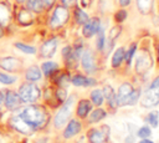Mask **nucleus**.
I'll return each mask as SVG.
<instances>
[{"label":"nucleus","instance_id":"nucleus-43","mask_svg":"<svg viewBox=\"0 0 159 143\" xmlns=\"http://www.w3.org/2000/svg\"><path fill=\"white\" fill-rule=\"evenodd\" d=\"M91 2H92V0H81L82 7H88V6L91 5Z\"/></svg>","mask_w":159,"mask_h":143},{"label":"nucleus","instance_id":"nucleus-25","mask_svg":"<svg viewBox=\"0 0 159 143\" xmlns=\"http://www.w3.org/2000/svg\"><path fill=\"white\" fill-rule=\"evenodd\" d=\"M153 4H154V0H137L138 10H139L142 14H148V12H150L152 9H153Z\"/></svg>","mask_w":159,"mask_h":143},{"label":"nucleus","instance_id":"nucleus-20","mask_svg":"<svg viewBox=\"0 0 159 143\" xmlns=\"http://www.w3.org/2000/svg\"><path fill=\"white\" fill-rule=\"evenodd\" d=\"M91 109H92V103H91L88 99H81V101L78 102V104H77L76 113H77L78 117L86 118Z\"/></svg>","mask_w":159,"mask_h":143},{"label":"nucleus","instance_id":"nucleus-12","mask_svg":"<svg viewBox=\"0 0 159 143\" xmlns=\"http://www.w3.org/2000/svg\"><path fill=\"white\" fill-rule=\"evenodd\" d=\"M57 45H58V40L56 37L46 40L40 47V56L42 58H51L57 50Z\"/></svg>","mask_w":159,"mask_h":143},{"label":"nucleus","instance_id":"nucleus-29","mask_svg":"<svg viewBox=\"0 0 159 143\" xmlns=\"http://www.w3.org/2000/svg\"><path fill=\"white\" fill-rule=\"evenodd\" d=\"M104 117H106L104 109L97 108V109H94V111L91 113V116H89V122H91V123H94V122H98V121L103 119Z\"/></svg>","mask_w":159,"mask_h":143},{"label":"nucleus","instance_id":"nucleus-46","mask_svg":"<svg viewBox=\"0 0 159 143\" xmlns=\"http://www.w3.org/2000/svg\"><path fill=\"white\" fill-rule=\"evenodd\" d=\"M4 34H5V32H4V27H2V26H0V39L4 36Z\"/></svg>","mask_w":159,"mask_h":143},{"label":"nucleus","instance_id":"nucleus-3","mask_svg":"<svg viewBox=\"0 0 159 143\" xmlns=\"http://www.w3.org/2000/svg\"><path fill=\"white\" fill-rule=\"evenodd\" d=\"M75 101H76L75 96H70V98H66V101L63 103H61L62 106L60 107V109L57 111V113L53 118V126L56 128H61L67 123V121L70 119Z\"/></svg>","mask_w":159,"mask_h":143},{"label":"nucleus","instance_id":"nucleus-2","mask_svg":"<svg viewBox=\"0 0 159 143\" xmlns=\"http://www.w3.org/2000/svg\"><path fill=\"white\" fill-rule=\"evenodd\" d=\"M21 101L24 103H35L39 101V98L41 97V90L37 85H35L34 82H25L19 87L17 91Z\"/></svg>","mask_w":159,"mask_h":143},{"label":"nucleus","instance_id":"nucleus-9","mask_svg":"<svg viewBox=\"0 0 159 143\" xmlns=\"http://www.w3.org/2000/svg\"><path fill=\"white\" fill-rule=\"evenodd\" d=\"M22 66H24V62L19 57L5 56V57H1L0 58V68H2L4 71H7V72H19V71H21Z\"/></svg>","mask_w":159,"mask_h":143},{"label":"nucleus","instance_id":"nucleus-15","mask_svg":"<svg viewBox=\"0 0 159 143\" xmlns=\"http://www.w3.org/2000/svg\"><path fill=\"white\" fill-rule=\"evenodd\" d=\"M16 20H17V22H19L21 26H30V25L34 24L35 16H34V12L30 11L29 9H21V10H19V12H17Z\"/></svg>","mask_w":159,"mask_h":143},{"label":"nucleus","instance_id":"nucleus-41","mask_svg":"<svg viewBox=\"0 0 159 143\" xmlns=\"http://www.w3.org/2000/svg\"><path fill=\"white\" fill-rule=\"evenodd\" d=\"M130 1H132V0H118V4H119L122 7H125V6H128V5L130 4Z\"/></svg>","mask_w":159,"mask_h":143},{"label":"nucleus","instance_id":"nucleus-26","mask_svg":"<svg viewBox=\"0 0 159 143\" xmlns=\"http://www.w3.org/2000/svg\"><path fill=\"white\" fill-rule=\"evenodd\" d=\"M89 20L88 15L80 7H76L75 9V21L77 25H84L87 21Z\"/></svg>","mask_w":159,"mask_h":143},{"label":"nucleus","instance_id":"nucleus-47","mask_svg":"<svg viewBox=\"0 0 159 143\" xmlns=\"http://www.w3.org/2000/svg\"><path fill=\"white\" fill-rule=\"evenodd\" d=\"M16 1H17V2H20V4H21V2H24V1H25V0H16Z\"/></svg>","mask_w":159,"mask_h":143},{"label":"nucleus","instance_id":"nucleus-16","mask_svg":"<svg viewBox=\"0 0 159 143\" xmlns=\"http://www.w3.org/2000/svg\"><path fill=\"white\" fill-rule=\"evenodd\" d=\"M81 127H82V126H81V123H80L78 121L71 119V121L67 123V126H66V128H65V131H63V138H71V137L78 134L80 131H81Z\"/></svg>","mask_w":159,"mask_h":143},{"label":"nucleus","instance_id":"nucleus-18","mask_svg":"<svg viewBox=\"0 0 159 143\" xmlns=\"http://www.w3.org/2000/svg\"><path fill=\"white\" fill-rule=\"evenodd\" d=\"M41 77H42V72H41L40 67H37L35 65L27 67L25 71V78L29 82H36V81L41 80Z\"/></svg>","mask_w":159,"mask_h":143},{"label":"nucleus","instance_id":"nucleus-42","mask_svg":"<svg viewBox=\"0 0 159 143\" xmlns=\"http://www.w3.org/2000/svg\"><path fill=\"white\" fill-rule=\"evenodd\" d=\"M42 1H43V4H45V7L48 9V7H51V6L55 4L56 0H42Z\"/></svg>","mask_w":159,"mask_h":143},{"label":"nucleus","instance_id":"nucleus-19","mask_svg":"<svg viewBox=\"0 0 159 143\" xmlns=\"http://www.w3.org/2000/svg\"><path fill=\"white\" fill-rule=\"evenodd\" d=\"M11 20V10L5 2H0V26L6 27Z\"/></svg>","mask_w":159,"mask_h":143},{"label":"nucleus","instance_id":"nucleus-6","mask_svg":"<svg viewBox=\"0 0 159 143\" xmlns=\"http://www.w3.org/2000/svg\"><path fill=\"white\" fill-rule=\"evenodd\" d=\"M140 103L143 107H152L159 103V76L155 77V80L152 82L150 87L142 97Z\"/></svg>","mask_w":159,"mask_h":143},{"label":"nucleus","instance_id":"nucleus-37","mask_svg":"<svg viewBox=\"0 0 159 143\" xmlns=\"http://www.w3.org/2000/svg\"><path fill=\"white\" fill-rule=\"evenodd\" d=\"M97 34H98V36H97V48L101 51L104 47V32H103L102 29H99V31Z\"/></svg>","mask_w":159,"mask_h":143},{"label":"nucleus","instance_id":"nucleus-39","mask_svg":"<svg viewBox=\"0 0 159 143\" xmlns=\"http://www.w3.org/2000/svg\"><path fill=\"white\" fill-rule=\"evenodd\" d=\"M125 17H127V11H125V10H118V11L116 12V15H114V20H116L117 22L124 21Z\"/></svg>","mask_w":159,"mask_h":143},{"label":"nucleus","instance_id":"nucleus-31","mask_svg":"<svg viewBox=\"0 0 159 143\" xmlns=\"http://www.w3.org/2000/svg\"><path fill=\"white\" fill-rule=\"evenodd\" d=\"M55 82L58 85V87H65L70 82V75L66 72H60L55 78Z\"/></svg>","mask_w":159,"mask_h":143},{"label":"nucleus","instance_id":"nucleus-35","mask_svg":"<svg viewBox=\"0 0 159 143\" xmlns=\"http://www.w3.org/2000/svg\"><path fill=\"white\" fill-rule=\"evenodd\" d=\"M15 82H16V77L15 76L0 72V83H2V85H12Z\"/></svg>","mask_w":159,"mask_h":143},{"label":"nucleus","instance_id":"nucleus-27","mask_svg":"<svg viewBox=\"0 0 159 143\" xmlns=\"http://www.w3.org/2000/svg\"><path fill=\"white\" fill-rule=\"evenodd\" d=\"M91 99L92 102L96 104V106H101L104 101V97H103V92L101 90H93L91 92Z\"/></svg>","mask_w":159,"mask_h":143},{"label":"nucleus","instance_id":"nucleus-33","mask_svg":"<svg viewBox=\"0 0 159 143\" xmlns=\"http://www.w3.org/2000/svg\"><path fill=\"white\" fill-rule=\"evenodd\" d=\"M135 50H137V44H132L129 46V48L127 50V52H124V61L127 62V65H130L132 58L135 53Z\"/></svg>","mask_w":159,"mask_h":143},{"label":"nucleus","instance_id":"nucleus-44","mask_svg":"<svg viewBox=\"0 0 159 143\" xmlns=\"http://www.w3.org/2000/svg\"><path fill=\"white\" fill-rule=\"evenodd\" d=\"M2 106H4V92L0 91V109Z\"/></svg>","mask_w":159,"mask_h":143},{"label":"nucleus","instance_id":"nucleus-10","mask_svg":"<svg viewBox=\"0 0 159 143\" xmlns=\"http://www.w3.org/2000/svg\"><path fill=\"white\" fill-rule=\"evenodd\" d=\"M109 137V127L102 126L99 129H89L87 132V138L91 143H107Z\"/></svg>","mask_w":159,"mask_h":143},{"label":"nucleus","instance_id":"nucleus-8","mask_svg":"<svg viewBox=\"0 0 159 143\" xmlns=\"http://www.w3.org/2000/svg\"><path fill=\"white\" fill-rule=\"evenodd\" d=\"M22 104H24V102L21 101L17 92H15L12 90H6L4 92V107L6 111L16 112L22 107Z\"/></svg>","mask_w":159,"mask_h":143},{"label":"nucleus","instance_id":"nucleus-11","mask_svg":"<svg viewBox=\"0 0 159 143\" xmlns=\"http://www.w3.org/2000/svg\"><path fill=\"white\" fill-rule=\"evenodd\" d=\"M81 65L87 73H93L97 70L96 57L91 50H84L81 53Z\"/></svg>","mask_w":159,"mask_h":143},{"label":"nucleus","instance_id":"nucleus-23","mask_svg":"<svg viewBox=\"0 0 159 143\" xmlns=\"http://www.w3.org/2000/svg\"><path fill=\"white\" fill-rule=\"evenodd\" d=\"M124 48L123 47H118L116 51H114V53H113V56H112V67L113 68H117V67H119L120 66V63H122V61L124 60Z\"/></svg>","mask_w":159,"mask_h":143},{"label":"nucleus","instance_id":"nucleus-48","mask_svg":"<svg viewBox=\"0 0 159 143\" xmlns=\"http://www.w3.org/2000/svg\"><path fill=\"white\" fill-rule=\"evenodd\" d=\"M158 60H159V44H158Z\"/></svg>","mask_w":159,"mask_h":143},{"label":"nucleus","instance_id":"nucleus-36","mask_svg":"<svg viewBox=\"0 0 159 143\" xmlns=\"http://www.w3.org/2000/svg\"><path fill=\"white\" fill-rule=\"evenodd\" d=\"M158 121H159V113L158 111H153L148 114V122L152 127H157L158 126Z\"/></svg>","mask_w":159,"mask_h":143},{"label":"nucleus","instance_id":"nucleus-1","mask_svg":"<svg viewBox=\"0 0 159 143\" xmlns=\"http://www.w3.org/2000/svg\"><path fill=\"white\" fill-rule=\"evenodd\" d=\"M24 121H26L35 131H40L47 127L50 122V114L46 109V107L41 104L30 103L26 107H21L19 111H16Z\"/></svg>","mask_w":159,"mask_h":143},{"label":"nucleus","instance_id":"nucleus-34","mask_svg":"<svg viewBox=\"0 0 159 143\" xmlns=\"http://www.w3.org/2000/svg\"><path fill=\"white\" fill-rule=\"evenodd\" d=\"M139 96H140V91L133 88V91L130 92V95L128 96V98H127V101H125V106H127V104H130V106H132V104H135L137 101L139 99Z\"/></svg>","mask_w":159,"mask_h":143},{"label":"nucleus","instance_id":"nucleus-40","mask_svg":"<svg viewBox=\"0 0 159 143\" xmlns=\"http://www.w3.org/2000/svg\"><path fill=\"white\" fill-rule=\"evenodd\" d=\"M61 2H62L63 6H66V7H72V6H76L77 0H61Z\"/></svg>","mask_w":159,"mask_h":143},{"label":"nucleus","instance_id":"nucleus-13","mask_svg":"<svg viewBox=\"0 0 159 143\" xmlns=\"http://www.w3.org/2000/svg\"><path fill=\"white\" fill-rule=\"evenodd\" d=\"M101 29V20L98 17H92L89 19L82 27V35L84 37H92L93 35H96Z\"/></svg>","mask_w":159,"mask_h":143},{"label":"nucleus","instance_id":"nucleus-24","mask_svg":"<svg viewBox=\"0 0 159 143\" xmlns=\"http://www.w3.org/2000/svg\"><path fill=\"white\" fill-rule=\"evenodd\" d=\"M102 92H103V97L107 99L108 104H109L111 107H116L117 102H116V95H114L113 88H112L111 86H104Z\"/></svg>","mask_w":159,"mask_h":143},{"label":"nucleus","instance_id":"nucleus-5","mask_svg":"<svg viewBox=\"0 0 159 143\" xmlns=\"http://www.w3.org/2000/svg\"><path fill=\"white\" fill-rule=\"evenodd\" d=\"M153 67V58L150 52L147 48H142L138 52V56L135 58V71L138 75L144 76L147 75L150 68Z\"/></svg>","mask_w":159,"mask_h":143},{"label":"nucleus","instance_id":"nucleus-22","mask_svg":"<svg viewBox=\"0 0 159 143\" xmlns=\"http://www.w3.org/2000/svg\"><path fill=\"white\" fill-rule=\"evenodd\" d=\"M58 70V65L53 61H46L41 65V72L46 76V77H50L52 76L56 71Z\"/></svg>","mask_w":159,"mask_h":143},{"label":"nucleus","instance_id":"nucleus-4","mask_svg":"<svg viewBox=\"0 0 159 143\" xmlns=\"http://www.w3.org/2000/svg\"><path fill=\"white\" fill-rule=\"evenodd\" d=\"M7 127L11 128L12 131L22 134V136H31L34 134L36 131L26 122L21 118V116L17 112H14V114L11 117H9L7 119Z\"/></svg>","mask_w":159,"mask_h":143},{"label":"nucleus","instance_id":"nucleus-14","mask_svg":"<svg viewBox=\"0 0 159 143\" xmlns=\"http://www.w3.org/2000/svg\"><path fill=\"white\" fill-rule=\"evenodd\" d=\"M133 91V86L129 82H124L119 86L118 93L116 96V102L118 106H125V101L128 98V96L130 95V92Z\"/></svg>","mask_w":159,"mask_h":143},{"label":"nucleus","instance_id":"nucleus-21","mask_svg":"<svg viewBox=\"0 0 159 143\" xmlns=\"http://www.w3.org/2000/svg\"><path fill=\"white\" fill-rule=\"evenodd\" d=\"M25 1H26V9H29L34 14H40L45 10V4L42 0H25Z\"/></svg>","mask_w":159,"mask_h":143},{"label":"nucleus","instance_id":"nucleus-45","mask_svg":"<svg viewBox=\"0 0 159 143\" xmlns=\"http://www.w3.org/2000/svg\"><path fill=\"white\" fill-rule=\"evenodd\" d=\"M139 143H153V142L149 141V139H147V138H143V141H140Z\"/></svg>","mask_w":159,"mask_h":143},{"label":"nucleus","instance_id":"nucleus-17","mask_svg":"<svg viewBox=\"0 0 159 143\" xmlns=\"http://www.w3.org/2000/svg\"><path fill=\"white\" fill-rule=\"evenodd\" d=\"M72 85H75L76 87H87V86H93L96 85V80L91 78V77H86L83 75H75L71 78Z\"/></svg>","mask_w":159,"mask_h":143},{"label":"nucleus","instance_id":"nucleus-30","mask_svg":"<svg viewBox=\"0 0 159 143\" xmlns=\"http://www.w3.org/2000/svg\"><path fill=\"white\" fill-rule=\"evenodd\" d=\"M120 32H122V27H120L119 25H116V26H113V27L109 30L108 40H109V42H111V46H112V45H113V42L117 40V37H119Z\"/></svg>","mask_w":159,"mask_h":143},{"label":"nucleus","instance_id":"nucleus-28","mask_svg":"<svg viewBox=\"0 0 159 143\" xmlns=\"http://www.w3.org/2000/svg\"><path fill=\"white\" fill-rule=\"evenodd\" d=\"M14 46H15L16 48H19L20 51L27 53V55H34V53H36V48H35L34 46H30V45H26V44H22V42H15Z\"/></svg>","mask_w":159,"mask_h":143},{"label":"nucleus","instance_id":"nucleus-7","mask_svg":"<svg viewBox=\"0 0 159 143\" xmlns=\"http://www.w3.org/2000/svg\"><path fill=\"white\" fill-rule=\"evenodd\" d=\"M68 16H70L68 9L63 5H57L51 15V19H50V22H48L50 27L52 30H57V29L62 27L67 22Z\"/></svg>","mask_w":159,"mask_h":143},{"label":"nucleus","instance_id":"nucleus-32","mask_svg":"<svg viewBox=\"0 0 159 143\" xmlns=\"http://www.w3.org/2000/svg\"><path fill=\"white\" fill-rule=\"evenodd\" d=\"M53 96L56 97L57 102L61 104V103H63V102L66 101V98H67V91H66L65 87H57L56 91H55V93H53Z\"/></svg>","mask_w":159,"mask_h":143},{"label":"nucleus","instance_id":"nucleus-38","mask_svg":"<svg viewBox=\"0 0 159 143\" xmlns=\"http://www.w3.org/2000/svg\"><path fill=\"white\" fill-rule=\"evenodd\" d=\"M150 134H152V131H150V128L147 127V126L142 127V128L138 131V136H139L140 138H148V137H150Z\"/></svg>","mask_w":159,"mask_h":143}]
</instances>
